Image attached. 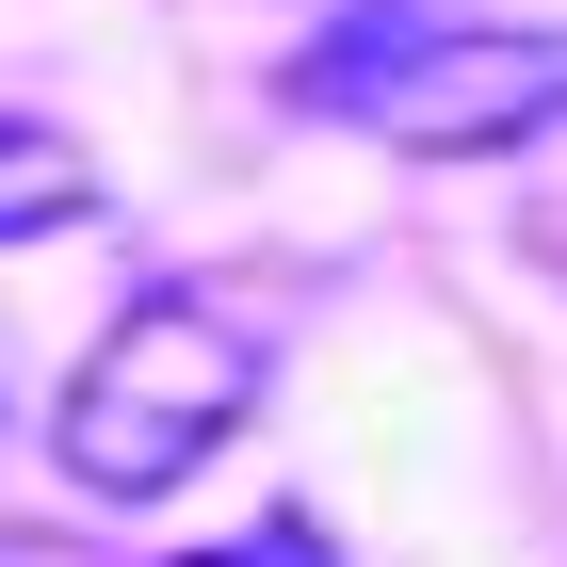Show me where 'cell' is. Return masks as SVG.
I'll use <instances>...</instances> for the list:
<instances>
[{"label":"cell","mask_w":567,"mask_h":567,"mask_svg":"<svg viewBox=\"0 0 567 567\" xmlns=\"http://www.w3.org/2000/svg\"><path fill=\"white\" fill-rule=\"evenodd\" d=\"M97 212V163L82 131H49V114H0V244H49V227Z\"/></svg>","instance_id":"cell-3"},{"label":"cell","mask_w":567,"mask_h":567,"mask_svg":"<svg viewBox=\"0 0 567 567\" xmlns=\"http://www.w3.org/2000/svg\"><path fill=\"white\" fill-rule=\"evenodd\" d=\"M0 567H65V551H49V535H0Z\"/></svg>","instance_id":"cell-5"},{"label":"cell","mask_w":567,"mask_h":567,"mask_svg":"<svg viewBox=\"0 0 567 567\" xmlns=\"http://www.w3.org/2000/svg\"><path fill=\"white\" fill-rule=\"evenodd\" d=\"M292 97L405 146V163H486V146L567 114V49L551 33H471V17H357V33H324L292 65Z\"/></svg>","instance_id":"cell-2"},{"label":"cell","mask_w":567,"mask_h":567,"mask_svg":"<svg viewBox=\"0 0 567 567\" xmlns=\"http://www.w3.org/2000/svg\"><path fill=\"white\" fill-rule=\"evenodd\" d=\"M244 405H260V324L227 292H195V276H163L82 341V373L49 405V454H65L82 503H178L244 437Z\"/></svg>","instance_id":"cell-1"},{"label":"cell","mask_w":567,"mask_h":567,"mask_svg":"<svg viewBox=\"0 0 567 567\" xmlns=\"http://www.w3.org/2000/svg\"><path fill=\"white\" fill-rule=\"evenodd\" d=\"M195 567H308V535L276 519V535H244V551H195Z\"/></svg>","instance_id":"cell-4"}]
</instances>
